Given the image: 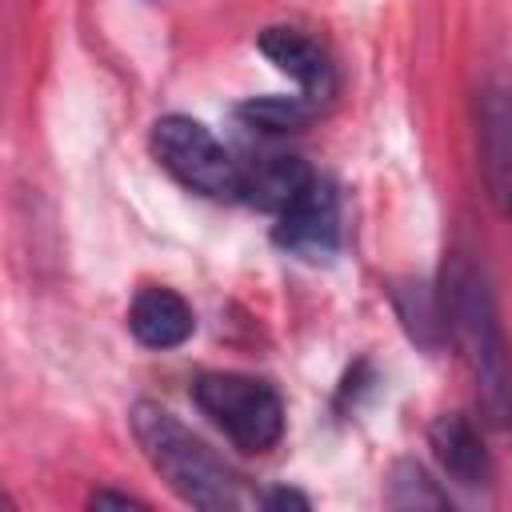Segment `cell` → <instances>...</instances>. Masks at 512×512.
Returning a JSON list of instances; mask_svg holds the SVG:
<instances>
[{
  "instance_id": "obj_12",
  "label": "cell",
  "mask_w": 512,
  "mask_h": 512,
  "mask_svg": "<svg viewBox=\"0 0 512 512\" xmlns=\"http://www.w3.org/2000/svg\"><path fill=\"white\" fill-rule=\"evenodd\" d=\"M388 508H448V492L436 488V480L416 460H396L384 488Z\"/></svg>"
},
{
  "instance_id": "obj_4",
  "label": "cell",
  "mask_w": 512,
  "mask_h": 512,
  "mask_svg": "<svg viewBox=\"0 0 512 512\" xmlns=\"http://www.w3.org/2000/svg\"><path fill=\"white\" fill-rule=\"evenodd\" d=\"M156 164L188 192L208 200H240V160L192 116H160L148 132Z\"/></svg>"
},
{
  "instance_id": "obj_11",
  "label": "cell",
  "mask_w": 512,
  "mask_h": 512,
  "mask_svg": "<svg viewBox=\"0 0 512 512\" xmlns=\"http://www.w3.org/2000/svg\"><path fill=\"white\" fill-rule=\"evenodd\" d=\"M312 104L304 96H252L236 108V116L244 120V128L264 132V136H284V132H300L312 120Z\"/></svg>"
},
{
  "instance_id": "obj_10",
  "label": "cell",
  "mask_w": 512,
  "mask_h": 512,
  "mask_svg": "<svg viewBox=\"0 0 512 512\" xmlns=\"http://www.w3.org/2000/svg\"><path fill=\"white\" fill-rule=\"evenodd\" d=\"M308 176H312V168L300 156H284V152L260 156L252 164H240V200L264 208V212H276L304 188Z\"/></svg>"
},
{
  "instance_id": "obj_6",
  "label": "cell",
  "mask_w": 512,
  "mask_h": 512,
  "mask_svg": "<svg viewBox=\"0 0 512 512\" xmlns=\"http://www.w3.org/2000/svg\"><path fill=\"white\" fill-rule=\"evenodd\" d=\"M260 52L300 84V96L320 108L324 100H332L336 92V68L328 60V52L300 28H288V24H276V28H264L260 32Z\"/></svg>"
},
{
  "instance_id": "obj_2",
  "label": "cell",
  "mask_w": 512,
  "mask_h": 512,
  "mask_svg": "<svg viewBox=\"0 0 512 512\" xmlns=\"http://www.w3.org/2000/svg\"><path fill=\"white\" fill-rule=\"evenodd\" d=\"M436 304H440V324L456 336V344L480 384L484 416L500 428L504 412H508V372H504V336H500L496 296H492L484 268H476L472 256L452 252L444 264Z\"/></svg>"
},
{
  "instance_id": "obj_14",
  "label": "cell",
  "mask_w": 512,
  "mask_h": 512,
  "mask_svg": "<svg viewBox=\"0 0 512 512\" xmlns=\"http://www.w3.org/2000/svg\"><path fill=\"white\" fill-rule=\"evenodd\" d=\"M104 504L128 508V504H144V500H136V496H124V492H92V508H104Z\"/></svg>"
},
{
  "instance_id": "obj_13",
  "label": "cell",
  "mask_w": 512,
  "mask_h": 512,
  "mask_svg": "<svg viewBox=\"0 0 512 512\" xmlns=\"http://www.w3.org/2000/svg\"><path fill=\"white\" fill-rule=\"evenodd\" d=\"M396 312H400V320H404V328L420 340V344H436L440 340V304H436V296L424 288V284H404L400 292H396Z\"/></svg>"
},
{
  "instance_id": "obj_3",
  "label": "cell",
  "mask_w": 512,
  "mask_h": 512,
  "mask_svg": "<svg viewBox=\"0 0 512 512\" xmlns=\"http://www.w3.org/2000/svg\"><path fill=\"white\" fill-rule=\"evenodd\" d=\"M192 400L244 452H268L284 436V400L268 380L244 372H204L192 380Z\"/></svg>"
},
{
  "instance_id": "obj_8",
  "label": "cell",
  "mask_w": 512,
  "mask_h": 512,
  "mask_svg": "<svg viewBox=\"0 0 512 512\" xmlns=\"http://www.w3.org/2000/svg\"><path fill=\"white\" fill-rule=\"evenodd\" d=\"M128 328L144 348L168 352V348H180L196 332V316L180 292H172L164 284H148L132 296Z\"/></svg>"
},
{
  "instance_id": "obj_7",
  "label": "cell",
  "mask_w": 512,
  "mask_h": 512,
  "mask_svg": "<svg viewBox=\"0 0 512 512\" xmlns=\"http://www.w3.org/2000/svg\"><path fill=\"white\" fill-rule=\"evenodd\" d=\"M428 444H432V456L444 468V476L456 480L460 488H488L492 484L488 448H484V440L468 416H460V412L436 416L428 428Z\"/></svg>"
},
{
  "instance_id": "obj_5",
  "label": "cell",
  "mask_w": 512,
  "mask_h": 512,
  "mask_svg": "<svg viewBox=\"0 0 512 512\" xmlns=\"http://www.w3.org/2000/svg\"><path fill=\"white\" fill-rule=\"evenodd\" d=\"M276 224H272V240L308 260V264H320V260H332L336 248H340V196H336V184L320 172H312L304 180V188L272 212Z\"/></svg>"
},
{
  "instance_id": "obj_15",
  "label": "cell",
  "mask_w": 512,
  "mask_h": 512,
  "mask_svg": "<svg viewBox=\"0 0 512 512\" xmlns=\"http://www.w3.org/2000/svg\"><path fill=\"white\" fill-rule=\"evenodd\" d=\"M12 504H16V500H12V496H8L4 488H0V508H12Z\"/></svg>"
},
{
  "instance_id": "obj_1",
  "label": "cell",
  "mask_w": 512,
  "mask_h": 512,
  "mask_svg": "<svg viewBox=\"0 0 512 512\" xmlns=\"http://www.w3.org/2000/svg\"><path fill=\"white\" fill-rule=\"evenodd\" d=\"M132 436L148 464L168 480V488L192 508H256L260 492L244 488V480L200 440L192 436L168 408L140 400L132 404Z\"/></svg>"
},
{
  "instance_id": "obj_9",
  "label": "cell",
  "mask_w": 512,
  "mask_h": 512,
  "mask_svg": "<svg viewBox=\"0 0 512 512\" xmlns=\"http://www.w3.org/2000/svg\"><path fill=\"white\" fill-rule=\"evenodd\" d=\"M508 92L500 84H488L480 92V156H484V180H488V196L492 204L504 212L508 204Z\"/></svg>"
}]
</instances>
